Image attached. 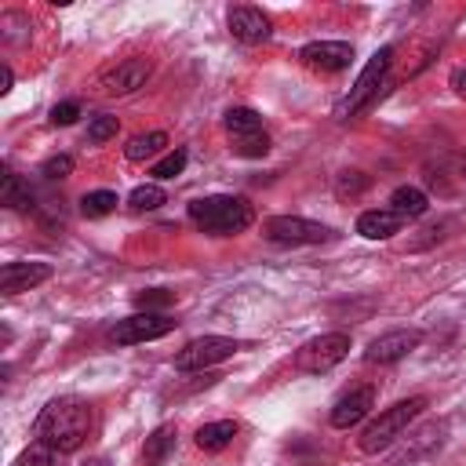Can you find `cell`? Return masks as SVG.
<instances>
[{
  "instance_id": "6da1fadb",
  "label": "cell",
  "mask_w": 466,
  "mask_h": 466,
  "mask_svg": "<svg viewBox=\"0 0 466 466\" xmlns=\"http://www.w3.org/2000/svg\"><path fill=\"white\" fill-rule=\"evenodd\" d=\"M36 430V441L51 444L55 451H76L84 441H87V430H91V408L80 400V397H55L44 404V411L36 415L33 422Z\"/></svg>"
},
{
  "instance_id": "7a4b0ae2",
  "label": "cell",
  "mask_w": 466,
  "mask_h": 466,
  "mask_svg": "<svg viewBox=\"0 0 466 466\" xmlns=\"http://www.w3.org/2000/svg\"><path fill=\"white\" fill-rule=\"evenodd\" d=\"M189 218H193L204 233H211V237H233V233H240V229L251 226L255 211H251V204H248L244 197H226V193H218V197H200V200H193V204H189Z\"/></svg>"
},
{
  "instance_id": "3957f363",
  "label": "cell",
  "mask_w": 466,
  "mask_h": 466,
  "mask_svg": "<svg viewBox=\"0 0 466 466\" xmlns=\"http://www.w3.org/2000/svg\"><path fill=\"white\" fill-rule=\"evenodd\" d=\"M422 408H426V397H408V400H397V404H390L386 411H379V415L364 426V433H360V451L375 455V451L390 448V444L422 415Z\"/></svg>"
},
{
  "instance_id": "277c9868",
  "label": "cell",
  "mask_w": 466,
  "mask_h": 466,
  "mask_svg": "<svg viewBox=\"0 0 466 466\" xmlns=\"http://www.w3.org/2000/svg\"><path fill=\"white\" fill-rule=\"evenodd\" d=\"M222 124H226V135H229V149L237 157L255 160V157H266L269 153V131L262 127V116L255 109L233 106V109H226Z\"/></svg>"
},
{
  "instance_id": "5b68a950",
  "label": "cell",
  "mask_w": 466,
  "mask_h": 466,
  "mask_svg": "<svg viewBox=\"0 0 466 466\" xmlns=\"http://www.w3.org/2000/svg\"><path fill=\"white\" fill-rule=\"evenodd\" d=\"M390 62H393V47H382V51L371 55V62L360 69V76H357V84L350 87V95L335 106V116H339V120H350L353 113H360V109L379 95V84H386Z\"/></svg>"
},
{
  "instance_id": "8992f818",
  "label": "cell",
  "mask_w": 466,
  "mask_h": 466,
  "mask_svg": "<svg viewBox=\"0 0 466 466\" xmlns=\"http://www.w3.org/2000/svg\"><path fill=\"white\" fill-rule=\"evenodd\" d=\"M346 353H350V335L346 331H328V335H317V339H309L295 350V368L306 371V375H324L339 360H346Z\"/></svg>"
},
{
  "instance_id": "52a82bcc",
  "label": "cell",
  "mask_w": 466,
  "mask_h": 466,
  "mask_svg": "<svg viewBox=\"0 0 466 466\" xmlns=\"http://www.w3.org/2000/svg\"><path fill=\"white\" fill-rule=\"evenodd\" d=\"M262 233L273 240V244H324L331 237V229L324 222H313V218H302V215H273L262 222Z\"/></svg>"
},
{
  "instance_id": "ba28073f",
  "label": "cell",
  "mask_w": 466,
  "mask_h": 466,
  "mask_svg": "<svg viewBox=\"0 0 466 466\" xmlns=\"http://www.w3.org/2000/svg\"><path fill=\"white\" fill-rule=\"evenodd\" d=\"M237 339H226V335H204V339H193L186 342L178 353H175V368L178 371H204L218 360H229L237 353Z\"/></svg>"
},
{
  "instance_id": "9c48e42d",
  "label": "cell",
  "mask_w": 466,
  "mask_h": 466,
  "mask_svg": "<svg viewBox=\"0 0 466 466\" xmlns=\"http://www.w3.org/2000/svg\"><path fill=\"white\" fill-rule=\"evenodd\" d=\"M167 331H175V320L167 317V313H131V317H124V320H116L113 324V331H109V339L116 342V346H135V342H153V339H164Z\"/></svg>"
},
{
  "instance_id": "30bf717a",
  "label": "cell",
  "mask_w": 466,
  "mask_h": 466,
  "mask_svg": "<svg viewBox=\"0 0 466 466\" xmlns=\"http://www.w3.org/2000/svg\"><path fill=\"white\" fill-rule=\"evenodd\" d=\"M299 58H302V66H309L317 73H342L353 62V44H346V40H313L299 51Z\"/></svg>"
},
{
  "instance_id": "8fae6325",
  "label": "cell",
  "mask_w": 466,
  "mask_h": 466,
  "mask_svg": "<svg viewBox=\"0 0 466 466\" xmlns=\"http://www.w3.org/2000/svg\"><path fill=\"white\" fill-rule=\"evenodd\" d=\"M419 342H422V331L419 328H397V331H386V335L371 339L368 350H364V360L368 364H393V360L408 357Z\"/></svg>"
},
{
  "instance_id": "7c38bea8",
  "label": "cell",
  "mask_w": 466,
  "mask_h": 466,
  "mask_svg": "<svg viewBox=\"0 0 466 466\" xmlns=\"http://www.w3.org/2000/svg\"><path fill=\"white\" fill-rule=\"evenodd\" d=\"M149 73H153V66L146 58H124L113 69H106L98 76V84H102L106 95H131V91H138L149 80Z\"/></svg>"
},
{
  "instance_id": "4fadbf2b",
  "label": "cell",
  "mask_w": 466,
  "mask_h": 466,
  "mask_svg": "<svg viewBox=\"0 0 466 466\" xmlns=\"http://www.w3.org/2000/svg\"><path fill=\"white\" fill-rule=\"evenodd\" d=\"M51 277V262H4L0 269V291L4 295H22L33 291Z\"/></svg>"
},
{
  "instance_id": "5bb4252c",
  "label": "cell",
  "mask_w": 466,
  "mask_h": 466,
  "mask_svg": "<svg viewBox=\"0 0 466 466\" xmlns=\"http://www.w3.org/2000/svg\"><path fill=\"white\" fill-rule=\"evenodd\" d=\"M371 404H375V390H368V386L350 390L346 397L335 400V408H331V426H335V430H350V426H357V422L371 411Z\"/></svg>"
},
{
  "instance_id": "9a60e30c",
  "label": "cell",
  "mask_w": 466,
  "mask_h": 466,
  "mask_svg": "<svg viewBox=\"0 0 466 466\" xmlns=\"http://www.w3.org/2000/svg\"><path fill=\"white\" fill-rule=\"evenodd\" d=\"M229 33L240 44H262V40H269V18L258 7H233L229 11Z\"/></svg>"
},
{
  "instance_id": "2e32d148",
  "label": "cell",
  "mask_w": 466,
  "mask_h": 466,
  "mask_svg": "<svg viewBox=\"0 0 466 466\" xmlns=\"http://www.w3.org/2000/svg\"><path fill=\"white\" fill-rule=\"evenodd\" d=\"M400 215H393L390 208H371V211H360L357 218V233L364 240H390L397 229H400Z\"/></svg>"
},
{
  "instance_id": "e0dca14e",
  "label": "cell",
  "mask_w": 466,
  "mask_h": 466,
  "mask_svg": "<svg viewBox=\"0 0 466 466\" xmlns=\"http://www.w3.org/2000/svg\"><path fill=\"white\" fill-rule=\"evenodd\" d=\"M426 208H430V200L419 186H397L390 193V211L400 218H419V215H426Z\"/></svg>"
},
{
  "instance_id": "ac0fdd59",
  "label": "cell",
  "mask_w": 466,
  "mask_h": 466,
  "mask_svg": "<svg viewBox=\"0 0 466 466\" xmlns=\"http://www.w3.org/2000/svg\"><path fill=\"white\" fill-rule=\"evenodd\" d=\"M0 204L11 208V211H25V208L33 204L29 186H25L11 167H4V175H0Z\"/></svg>"
},
{
  "instance_id": "d6986e66",
  "label": "cell",
  "mask_w": 466,
  "mask_h": 466,
  "mask_svg": "<svg viewBox=\"0 0 466 466\" xmlns=\"http://www.w3.org/2000/svg\"><path fill=\"white\" fill-rule=\"evenodd\" d=\"M233 437H237V422H233V419L204 422V426L197 430V448H204V451H218V448H226Z\"/></svg>"
},
{
  "instance_id": "ffe728a7",
  "label": "cell",
  "mask_w": 466,
  "mask_h": 466,
  "mask_svg": "<svg viewBox=\"0 0 466 466\" xmlns=\"http://www.w3.org/2000/svg\"><path fill=\"white\" fill-rule=\"evenodd\" d=\"M171 448H175V426H157L142 444V462L146 466H160L171 455Z\"/></svg>"
},
{
  "instance_id": "44dd1931",
  "label": "cell",
  "mask_w": 466,
  "mask_h": 466,
  "mask_svg": "<svg viewBox=\"0 0 466 466\" xmlns=\"http://www.w3.org/2000/svg\"><path fill=\"white\" fill-rule=\"evenodd\" d=\"M164 146H167V135L164 131H146V135H135L124 146V153H127V160H146V157H157Z\"/></svg>"
},
{
  "instance_id": "7402d4cb",
  "label": "cell",
  "mask_w": 466,
  "mask_h": 466,
  "mask_svg": "<svg viewBox=\"0 0 466 466\" xmlns=\"http://www.w3.org/2000/svg\"><path fill=\"white\" fill-rule=\"evenodd\" d=\"M113 208H116V193L113 189H95V193H84V200H80V215L84 218H106Z\"/></svg>"
},
{
  "instance_id": "603a6c76",
  "label": "cell",
  "mask_w": 466,
  "mask_h": 466,
  "mask_svg": "<svg viewBox=\"0 0 466 466\" xmlns=\"http://www.w3.org/2000/svg\"><path fill=\"white\" fill-rule=\"evenodd\" d=\"M164 200H167L164 189H160L157 182H146V186H135V189H131L127 208H131V211H153V208H160Z\"/></svg>"
},
{
  "instance_id": "cb8c5ba5",
  "label": "cell",
  "mask_w": 466,
  "mask_h": 466,
  "mask_svg": "<svg viewBox=\"0 0 466 466\" xmlns=\"http://www.w3.org/2000/svg\"><path fill=\"white\" fill-rule=\"evenodd\" d=\"M58 455H62V451H55L51 444L36 441V444H29V448L15 459V466H58Z\"/></svg>"
},
{
  "instance_id": "d4e9b609",
  "label": "cell",
  "mask_w": 466,
  "mask_h": 466,
  "mask_svg": "<svg viewBox=\"0 0 466 466\" xmlns=\"http://www.w3.org/2000/svg\"><path fill=\"white\" fill-rule=\"evenodd\" d=\"M116 116H109V113H98V116H91L87 120V142L91 146H102V142H109V138H116Z\"/></svg>"
},
{
  "instance_id": "484cf974",
  "label": "cell",
  "mask_w": 466,
  "mask_h": 466,
  "mask_svg": "<svg viewBox=\"0 0 466 466\" xmlns=\"http://www.w3.org/2000/svg\"><path fill=\"white\" fill-rule=\"evenodd\" d=\"M182 167H186V149H171V153H164V157L149 167V175H153V178H175V175H182Z\"/></svg>"
},
{
  "instance_id": "4316f807",
  "label": "cell",
  "mask_w": 466,
  "mask_h": 466,
  "mask_svg": "<svg viewBox=\"0 0 466 466\" xmlns=\"http://www.w3.org/2000/svg\"><path fill=\"white\" fill-rule=\"evenodd\" d=\"M135 302H138V309L157 313V309L171 306V291H164V288H149V291H138V295H135Z\"/></svg>"
},
{
  "instance_id": "83f0119b",
  "label": "cell",
  "mask_w": 466,
  "mask_h": 466,
  "mask_svg": "<svg viewBox=\"0 0 466 466\" xmlns=\"http://www.w3.org/2000/svg\"><path fill=\"white\" fill-rule=\"evenodd\" d=\"M40 175H47V178H66V175H73V157H69V153L47 157L44 167H40Z\"/></svg>"
},
{
  "instance_id": "f1b7e54d",
  "label": "cell",
  "mask_w": 466,
  "mask_h": 466,
  "mask_svg": "<svg viewBox=\"0 0 466 466\" xmlns=\"http://www.w3.org/2000/svg\"><path fill=\"white\" fill-rule=\"evenodd\" d=\"M76 116H80V106H76L73 98H69V102H58V106L51 109V124H55V127H69Z\"/></svg>"
},
{
  "instance_id": "f546056e",
  "label": "cell",
  "mask_w": 466,
  "mask_h": 466,
  "mask_svg": "<svg viewBox=\"0 0 466 466\" xmlns=\"http://www.w3.org/2000/svg\"><path fill=\"white\" fill-rule=\"evenodd\" d=\"M364 186H368V178L360 171H342L339 175V197H357Z\"/></svg>"
},
{
  "instance_id": "4dcf8cb0",
  "label": "cell",
  "mask_w": 466,
  "mask_h": 466,
  "mask_svg": "<svg viewBox=\"0 0 466 466\" xmlns=\"http://www.w3.org/2000/svg\"><path fill=\"white\" fill-rule=\"evenodd\" d=\"M451 87H455V95H462V98H466V66L451 69Z\"/></svg>"
},
{
  "instance_id": "1f68e13d",
  "label": "cell",
  "mask_w": 466,
  "mask_h": 466,
  "mask_svg": "<svg viewBox=\"0 0 466 466\" xmlns=\"http://www.w3.org/2000/svg\"><path fill=\"white\" fill-rule=\"evenodd\" d=\"M11 80H15V73H11V66H4V69H0V95L11 91Z\"/></svg>"
},
{
  "instance_id": "d6a6232c",
  "label": "cell",
  "mask_w": 466,
  "mask_h": 466,
  "mask_svg": "<svg viewBox=\"0 0 466 466\" xmlns=\"http://www.w3.org/2000/svg\"><path fill=\"white\" fill-rule=\"evenodd\" d=\"M84 466H106V462H102V459H87Z\"/></svg>"
},
{
  "instance_id": "836d02e7",
  "label": "cell",
  "mask_w": 466,
  "mask_h": 466,
  "mask_svg": "<svg viewBox=\"0 0 466 466\" xmlns=\"http://www.w3.org/2000/svg\"><path fill=\"white\" fill-rule=\"evenodd\" d=\"M462 178H466V164H462Z\"/></svg>"
}]
</instances>
